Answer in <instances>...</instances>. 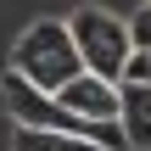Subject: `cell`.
Listing matches in <instances>:
<instances>
[{
    "label": "cell",
    "mask_w": 151,
    "mask_h": 151,
    "mask_svg": "<svg viewBox=\"0 0 151 151\" xmlns=\"http://www.w3.org/2000/svg\"><path fill=\"white\" fill-rule=\"evenodd\" d=\"M6 73H17L22 84H34V90H45V95H62V90L84 73L78 50H73V39H67V22L45 17V22L22 28L17 45H11V67H6Z\"/></svg>",
    "instance_id": "6da1fadb"
},
{
    "label": "cell",
    "mask_w": 151,
    "mask_h": 151,
    "mask_svg": "<svg viewBox=\"0 0 151 151\" xmlns=\"http://www.w3.org/2000/svg\"><path fill=\"white\" fill-rule=\"evenodd\" d=\"M67 39H73L84 73H95V78H106V84H123V67H129V56H134V45H129V17L101 11V6H78V11L67 17Z\"/></svg>",
    "instance_id": "7a4b0ae2"
},
{
    "label": "cell",
    "mask_w": 151,
    "mask_h": 151,
    "mask_svg": "<svg viewBox=\"0 0 151 151\" xmlns=\"http://www.w3.org/2000/svg\"><path fill=\"white\" fill-rule=\"evenodd\" d=\"M56 101H62L73 118L112 129V123H118V112H123V84H106V78H95V73H78V78H73Z\"/></svg>",
    "instance_id": "3957f363"
},
{
    "label": "cell",
    "mask_w": 151,
    "mask_h": 151,
    "mask_svg": "<svg viewBox=\"0 0 151 151\" xmlns=\"http://www.w3.org/2000/svg\"><path fill=\"white\" fill-rule=\"evenodd\" d=\"M118 129H123V146H146L151 151V84H123Z\"/></svg>",
    "instance_id": "277c9868"
},
{
    "label": "cell",
    "mask_w": 151,
    "mask_h": 151,
    "mask_svg": "<svg viewBox=\"0 0 151 151\" xmlns=\"http://www.w3.org/2000/svg\"><path fill=\"white\" fill-rule=\"evenodd\" d=\"M11 151H101L90 140H67V134H45V129H17Z\"/></svg>",
    "instance_id": "5b68a950"
},
{
    "label": "cell",
    "mask_w": 151,
    "mask_h": 151,
    "mask_svg": "<svg viewBox=\"0 0 151 151\" xmlns=\"http://www.w3.org/2000/svg\"><path fill=\"white\" fill-rule=\"evenodd\" d=\"M129 45H134V50H151V0L129 17Z\"/></svg>",
    "instance_id": "8992f818"
},
{
    "label": "cell",
    "mask_w": 151,
    "mask_h": 151,
    "mask_svg": "<svg viewBox=\"0 0 151 151\" xmlns=\"http://www.w3.org/2000/svg\"><path fill=\"white\" fill-rule=\"evenodd\" d=\"M123 84H151V50H134V56H129Z\"/></svg>",
    "instance_id": "52a82bcc"
}]
</instances>
